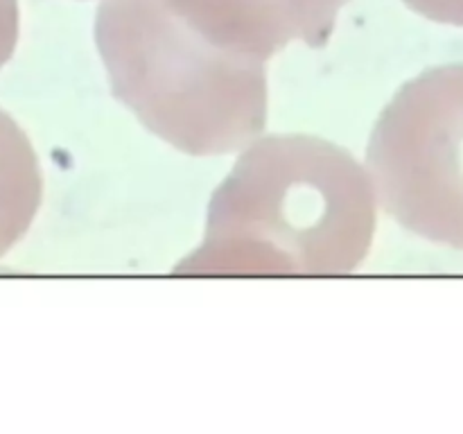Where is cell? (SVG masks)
<instances>
[{
    "instance_id": "1",
    "label": "cell",
    "mask_w": 463,
    "mask_h": 434,
    "mask_svg": "<svg viewBox=\"0 0 463 434\" xmlns=\"http://www.w3.org/2000/svg\"><path fill=\"white\" fill-rule=\"evenodd\" d=\"M375 190L364 167L317 136L253 143L215 190L181 276H342L369 256Z\"/></svg>"
},
{
    "instance_id": "2",
    "label": "cell",
    "mask_w": 463,
    "mask_h": 434,
    "mask_svg": "<svg viewBox=\"0 0 463 434\" xmlns=\"http://www.w3.org/2000/svg\"><path fill=\"white\" fill-rule=\"evenodd\" d=\"M95 41L113 95L172 147L222 156L265 129V63L213 43L172 0H104Z\"/></svg>"
},
{
    "instance_id": "3",
    "label": "cell",
    "mask_w": 463,
    "mask_h": 434,
    "mask_svg": "<svg viewBox=\"0 0 463 434\" xmlns=\"http://www.w3.org/2000/svg\"><path fill=\"white\" fill-rule=\"evenodd\" d=\"M366 163L398 224L463 251V63L430 68L398 90L375 122Z\"/></svg>"
},
{
    "instance_id": "4",
    "label": "cell",
    "mask_w": 463,
    "mask_h": 434,
    "mask_svg": "<svg viewBox=\"0 0 463 434\" xmlns=\"http://www.w3.org/2000/svg\"><path fill=\"white\" fill-rule=\"evenodd\" d=\"M206 39L265 63L292 41L324 48L348 0H172Z\"/></svg>"
},
{
    "instance_id": "5",
    "label": "cell",
    "mask_w": 463,
    "mask_h": 434,
    "mask_svg": "<svg viewBox=\"0 0 463 434\" xmlns=\"http://www.w3.org/2000/svg\"><path fill=\"white\" fill-rule=\"evenodd\" d=\"M405 5L430 21L463 27V0H405Z\"/></svg>"
}]
</instances>
